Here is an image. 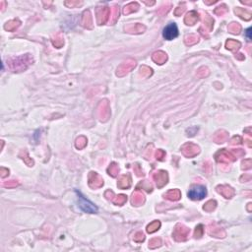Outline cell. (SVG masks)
I'll list each match as a JSON object with an SVG mask.
<instances>
[{
    "label": "cell",
    "mask_w": 252,
    "mask_h": 252,
    "mask_svg": "<svg viewBox=\"0 0 252 252\" xmlns=\"http://www.w3.org/2000/svg\"><path fill=\"white\" fill-rule=\"evenodd\" d=\"M187 195L191 200H202L207 195V189L203 185L192 186L189 189Z\"/></svg>",
    "instance_id": "cell-1"
},
{
    "label": "cell",
    "mask_w": 252,
    "mask_h": 252,
    "mask_svg": "<svg viewBox=\"0 0 252 252\" xmlns=\"http://www.w3.org/2000/svg\"><path fill=\"white\" fill-rule=\"evenodd\" d=\"M77 194H78L79 207L81 208L84 212H86V213H90V214L97 213V212H98V208H97V206H95L93 203L90 202L89 200L86 199L81 193L77 192Z\"/></svg>",
    "instance_id": "cell-2"
},
{
    "label": "cell",
    "mask_w": 252,
    "mask_h": 252,
    "mask_svg": "<svg viewBox=\"0 0 252 252\" xmlns=\"http://www.w3.org/2000/svg\"><path fill=\"white\" fill-rule=\"evenodd\" d=\"M163 36L165 39H168V41H171V39L177 38V36H178V28H177L176 24L171 23V24L165 27L164 29Z\"/></svg>",
    "instance_id": "cell-3"
},
{
    "label": "cell",
    "mask_w": 252,
    "mask_h": 252,
    "mask_svg": "<svg viewBox=\"0 0 252 252\" xmlns=\"http://www.w3.org/2000/svg\"><path fill=\"white\" fill-rule=\"evenodd\" d=\"M154 179L157 183V186L158 187H163L164 185H165L168 183V173L167 171H164V170H161V171H158L154 174Z\"/></svg>",
    "instance_id": "cell-4"
},
{
    "label": "cell",
    "mask_w": 252,
    "mask_h": 252,
    "mask_svg": "<svg viewBox=\"0 0 252 252\" xmlns=\"http://www.w3.org/2000/svg\"><path fill=\"white\" fill-rule=\"evenodd\" d=\"M89 184L93 188H99L104 184V180L97 173H91L89 175Z\"/></svg>",
    "instance_id": "cell-5"
},
{
    "label": "cell",
    "mask_w": 252,
    "mask_h": 252,
    "mask_svg": "<svg viewBox=\"0 0 252 252\" xmlns=\"http://www.w3.org/2000/svg\"><path fill=\"white\" fill-rule=\"evenodd\" d=\"M182 152L186 157H194L199 153V147L192 144V143H189V144H186L182 147Z\"/></svg>",
    "instance_id": "cell-6"
},
{
    "label": "cell",
    "mask_w": 252,
    "mask_h": 252,
    "mask_svg": "<svg viewBox=\"0 0 252 252\" xmlns=\"http://www.w3.org/2000/svg\"><path fill=\"white\" fill-rule=\"evenodd\" d=\"M188 233H189V230L187 227L178 225L175 227L173 236L176 240H184V239H186V236H188Z\"/></svg>",
    "instance_id": "cell-7"
},
{
    "label": "cell",
    "mask_w": 252,
    "mask_h": 252,
    "mask_svg": "<svg viewBox=\"0 0 252 252\" xmlns=\"http://www.w3.org/2000/svg\"><path fill=\"white\" fill-rule=\"evenodd\" d=\"M110 8L105 7V8H101L98 12V23L100 25L105 24V23L110 19Z\"/></svg>",
    "instance_id": "cell-8"
},
{
    "label": "cell",
    "mask_w": 252,
    "mask_h": 252,
    "mask_svg": "<svg viewBox=\"0 0 252 252\" xmlns=\"http://www.w3.org/2000/svg\"><path fill=\"white\" fill-rule=\"evenodd\" d=\"M134 66H135V61H133V60H128V61L124 62L123 64L117 69V73H116L117 76H123L124 74L128 73Z\"/></svg>",
    "instance_id": "cell-9"
},
{
    "label": "cell",
    "mask_w": 252,
    "mask_h": 252,
    "mask_svg": "<svg viewBox=\"0 0 252 252\" xmlns=\"http://www.w3.org/2000/svg\"><path fill=\"white\" fill-rule=\"evenodd\" d=\"M217 191L226 198H232L234 195V191L231 186L221 185L217 187Z\"/></svg>",
    "instance_id": "cell-10"
},
{
    "label": "cell",
    "mask_w": 252,
    "mask_h": 252,
    "mask_svg": "<svg viewBox=\"0 0 252 252\" xmlns=\"http://www.w3.org/2000/svg\"><path fill=\"white\" fill-rule=\"evenodd\" d=\"M199 20V15L196 11H190L184 18V22L186 25H194Z\"/></svg>",
    "instance_id": "cell-11"
},
{
    "label": "cell",
    "mask_w": 252,
    "mask_h": 252,
    "mask_svg": "<svg viewBox=\"0 0 252 252\" xmlns=\"http://www.w3.org/2000/svg\"><path fill=\"white\" fill-rule=\"evenodd\" d=\"M168 56L163 51H158V52H155L153 54V60L155 62H157L158 64H164V63L167 61Z\"/></svg>",
    "instance_id": "cell-12"
},
{
    "label": "cell",
    "mask_w": 252,
    "mask_h": 252,
    "mask_svg": "<svg viewBox=\"0 0 252 252\" xmlns=\"http://www.w3.org/2000/svg\"><path fill=\"white\" fill-rule=\"evenodd\" d=\"M164 197L169 200H171V201H177L181 197V194L178 189H173V190H169L167 194H164Z\"/></svg>",
    "instance_id": "cell-13"
},
{
    "label": "cell",
    "mask_w": 252,
    "mask_h": 252,
    "mask_svg": "<svg viewBox=\"0 0 252 252\" xmlns=\"http://www.w3.org/2000/svg\"><path fill=\"white\" fill-rule=\"evenodd\" d=\"M92 24H93V20H92V16L90 11H85L82 16V25L84 27L91 28Z\"/></svg>",
    "instance_id": "cell-14"
},
{
    "label": "cell",
    "mask_w": 252,
    "mask_h": 252,
    "mask_svg": "<svg viewBox=\"0 0 252 252\" xmlns=\"http://www.w3.org/2000/svg\"><path fill=\"white\" fill-rule=\"evenodd\" d=\"M236 14L238 15L240 18L243 19V20H246V21H248L251 19V12H249V11H247L246 9H243V8H236Z\"/></svg>",
    "instance_id": "cell-15"
},
{
    "label": "cell",
    "mask_w": 252,
    "mask_h": 252,
    "mask_svg": "<svg viewBox=\"0 0 252 252\" xmlns=\"http://www.w3.org/2000/svg\"><path fill=\"white\" fill-rule=\"evenodd\" d=\"M138 8H139V4L138 3H137V2H131V3L127 4L124 7L123 13L125 15L130 14V13H133V12H136V11L138 10Z\"/></svg>",
    "instance_id": "cell-16"
},
{
    "label": "cell",
    "mask_w": 252,
    "mask_h": 252,
    "mask_svg": "<svg viewBox=\"0 0 252 252\" xmlns=\"http://www.w3.org/2000/svg\"><path fill=\"white\" fill-rule=\"evenodd\" d=\"M130 181H131V179H130L129 175H122L119 178V181L117 183V185H118V187L122 188V189L128 188L130 186V183H131Z\"/></svg>",
    "instance_id": "cell-17"
},
{
    "label": "cell",
    "mask_w": 252,
    "mask_h": 252,
    "mask_svg": "<svg viewBox=\"0 0 252 252\" xmlns=\"http://www.w3.org/2000/svg\"><path fill=\"white\" fill-rule=\"evenodd\" d=\"M145 201V198H144V195H143L142 193L136 191L134 194H133V197H132V203L135 205V206H139L141 204H143Z\"/></svg>",
    "instance_id": "cell-18"
},
{
    "label": "cell",
    "mask_w": 252,
    "mask_h": 252,
    "mask_svg": "<svg viewBox=\"0 0 252 252\" xmlns=\"http://www.w3.org/2000/svg\"><path fill=\"white\" fill-rule=\"evenodd\" d=\"M240 45H241V43H240L239 42H237V41H234V39H228V41L227 42V43H226L227 48L231 49L232 51H236L240 47Z\"/></svg>",
    "instance_id": "cell-19"
},
{
    "label": "cell",
    "mask_w": 252,
    "mask_h": 252,
    "mask_svg": "<svg viewBox=\"0 0 252 252\" xmlns=\"http://www.w3.org/2000/svg\"><path fill=\"white\" fill-rule=\"evenodd\" d=\"M227 138V134L225 131H220V132L216 133L215 137H214V140L217 142V143H224Z\"/></svg>",
    "instance_id": "cell-20"
},
{
    "label": "cell",
    "mask_w": 252,
    "mask_h": 252,
    "mask_svg": "<svg viewBox=\"0 0 252 252\" xmlns=\"http://www.w3.org/2000/svg\"><path fill=\"white\" fill-rule=\"evenodd\" d=\"M126 30L128 31V33H141L145 30V27L142 26L140 24H136V25H131L129 26Z\"/></svg>",
    "instance_id": "cell-21"
},
{
    "label": "cell",
    "mask_w": 252,
    "mask_h": 252,
    "mask_svg": "<svg viewBox=\"0 0 252 252\" xmlns=\"http://www.w3.org/2000/svg\"><path fill=\"white\" fill-rule=\"evenodd\" d=\"M160 227H161V223H160L159 221H155V222L152 223V224H150L147 227V232L149 233H153L156 231H158L160 228Z\"/></svg>",
    "instance_id": "cell-22"
},
{
    "label": "cell",
    "mask_w": 252,
    "mask_h": 252,
    "mask_svg": "<svg viewBox=\"0 0 252 252\" xmlns=\"http://www.w3.org/2000/svg\"><path fill=\"white\" fill-rule=\"evenodd\" d=\"M19 26H20V22L18 20H12V21L8 22L7 24L5 25V29L8 30V31H14Z\"/></svg>",
    "instance_id": "cell-23"
},
{
    "label": "cell",
    "mask_w": 252,
    "mask_h": 252,
    "mask_svg": "<svg viewBox=\"0 0 252 252\" xmlns=\"http://www.w3.org/2000/svg\"><path fill=\"white\" fill-rule=\"evenodd\" d=\"M228 31L232 34H239V32L241 31V27L237 23H232V24L228 26Z\"/></svg>",
    "instance_id": "cell-24"
},
{
    "label": "cell",
    "mask_w": 252,
    "mask_h": 252,
    "mask_svg": "<svg viewBox=\"0 0 252 252\" xmlns=\"http://www.w3.org/2000/svg\"><path fill=\"white\" fill-rule=\"evenodd\" d=\"M204 25L209 31H211L212 28H213V25H214V20L212 19L209 15H205V17H204Z\"/></svg>",
    "instance_id": "cell-25"
},
{
    "label": "cell",
    "mask_w": 252,
    "mask_h": 252,
    "mask_svg": "<svg viewBox=\"0 0 252 252\" xmlns=\"http://www.w3.org/2000/svg\"><path fill=\"white\" fill-rule=\"evenodd\" d=\"M216 206H217V202L215 201V200H210V201H208L207 203H206V204L204 205L203 209H204L205 211L211 212V211L215 210Z\"/></svg>",
    "instance_id": "cell-26"
},
{
    "label": "cell",
    "mask_w": 252,
    "mask_h": 252,
    "mask_svg": "<svg viewBox=\"0 0 252 252\" xmlns=\"http://www.w3.org/2000/svg\"><path fill=\"white\" fill-rule=\"evenodd\" d=\"M118 17H119V10H118V8L116 6H114L110 10V18L111 19V22L114 23L117 20Z\"/></svg>",
    "instance_id": "cell-27"
},
{
    "label": "cell",
    "mask_w": 252,
    "mask_h": 252,
    "mask_svg": "<svg viewBox=\"0 0 252 252\" xmlns=\"http://www.w3.org/2000/svg\"><path fill=\"white\" fill-rule=\"evenodd\" d=\"M198 42V37L197 35H190L185 38V43L187 45H192Z\"/></svg>",
    "instance_id": "cell-28"
},
{
    "label": "cell",
    "mask_w": 252,
    "mask_h": 252,
    "mask_svg": "<svg viewBox=\"0 0 252 252\" xmlns=\"http://www.w3.org/2000/svg\"><path fill=\"white\" fill-rule=\"evenodd\" d=\"M107 171L110 173V174H111V176H116L117 173H119V168L116 164H112L110 168H108Z\"/></svg>",
    "instance_id": "cell-29"
},
{
    "label": "cell",
    "mask_w": 252,
    "mask_h": 252,
    "mask_svg": "<svg viewBox=\"0 0 252 252\" xmlns=\"http://www.w3.org/2000/svg\"><path fill=\"white\" fill-rule=\"evenodd\" d=\"M126 201V196L125 195H118L113 198L112 202L116 205H123Z\"/></svg>",
    "instance_id": "cell-30"
},
{
    "label": "cell",
    "mask_w": 252,
    "mask_h": 252,
    "mask_svg": "<svg viewBox=\"0 0 252 252\" xmlns=\"http://www.w3.org/2000/svg\"><path fill=\"white\" fill-rule=\"evenodd\" d=\"M86 144H87V139H86L85 137H80V138H78L76 141V147L78 149L84 148L86 146Z\"/></svg>",
    "instance_id": "cell-31"
},
{
    "label": "cell",
    "mask_w": 252,
    "mask_h": 252,
    "mask_svg": "<svg viewBox=\"0 0 252 252\" xmlns=\"http://www.w3.org/2000/svg\"><path fill=\"white\" fill-rule=\"evenodd\" d=\"M226 12H227V6H226V5H222V6L217 7L216 10H215V13L217 15H219V16L224 15Z\"/></svg>",
    "instance_id": "cell-32"
},
{
    "label": "cell",
    "mask_w": 252,
    "mask_h": 252,
    "mask_svg": "<svg viewBox=\"0 0 252 252\" xmlns=\"http://www.w3.org/2000/svg\"><path fill=\"white\" fill-rule=\"evenodd\" d=\"M203 232H204L203 226H202V225H199L198 227H196V230H195V236H196V237L202 236Z\"/></svg>",
    "instance_id": "cell-33"
},
{
    "label": "cell",
    "mask_w": 252,
    "mask_h": 252,
    "mask_svg": "<svg viewBox=\"0 0 252 252\" xmlns=\"http://www.w3.org/2000/svg\"><path fill=\"white\" fill-rule=\"evenodd\" d=\"M82 4V2L80 1H66L65 2V5L70 8H73V7H76V6H80V5Z\"/></svg>",
    "instance_id": "cell-34"
},
{
    "label": "cell",
    "mask_w": 252,
    "mask_h": 252,
    "mask_svg": "<svg viewBox=\"0 0 252 252\" xmlns=\"http://www.w3.org/2000/svg\"><path fill=\"white\" fill-rule=\"evenodd\" d=\"M184 10H185V5L183 4V6H178V7H177V8L175 9L174 14H175L176 16H180L183 12H184Z\"/></svg>",
    "instance_id": "cell-35"
},
{
    "label": "cell",
    "mask_w": 252,
    "mask_h": 252,
    "mask_svg": "<svg viewBox=\"0 0 252 252\" xmlns=\"http://www.w3.org/2000/svg\"><path fill=\"white\" fill-rule=\"evenodd\" d=\"M63 43H64V42H63V38L60 36H58V38H56L55 41H53V44L57 47H60L61 45L63 44Z\"/></svg>",
    "instance_id": "cell-36"
},
{
    "label": "cell",
    "mask_w": 252,
    "mask_h": 252,
    "mask_svg": "<svg viewBox=\"0 0 252 252\" xmlns=\"http://www.w3.org/2000/svg\"><path fill=\"white\" fill-rule=\"evenodd\" d=\"M144 238H145V236H144V234H143L142 232H138V233L136 234V236H134L135 241H137V242L143 241V240H144Z\"/></svg>",
    "instance_id": "cell-37"
},
{
    "label": "cell",
    "mask_w": 252,
    "mask_h": 252,
    "mask_svg": "<svg viewBox=\"0 0 252 252\" xmlns=\"http://www.w3.org/2000/svg\"><path fill=\"white\" fill-rule=\"evenodd\" d=\"M242 169H251V160H246L242 163Z\"/></svg>",
    "instance_id": "cell-38"
},
{
    "label": "cell",
    "mask_w": 252,
    "mask_h": 252,
    "mask_svg": "<svg viewBox=\"0 0 252 252\" xmlns=\"http://www.w3.org/2000/svg\"><path fill=\"white\" fill-rule=\"evenodd\" d=\"M164 156H165V154H164V151H162V150H158V152H157V154H156V157H157L158 160H163V159L164 158Z\"/></svg>",
    "instance_id": "cell-39"
},
{
    "label": "cell",
    "mask_w": 252,
    "mask_h": 252,
    "mask_svg": "<svg viewBox=\"0 0 252 252\" xmlns=\"http://www.w3.org/2000/svg\"><path fill=\"white\" fill-rule=\"evenodd\" d=\"M232 144L234 145V144H239L240 142H241V138H240L239 136H236V137H233V138L231 140Z\"/></svg>",
    "instance_id": "cell-40"
},
{
    "label": "cell",
    "mask_w": 252,
    "mask_h": 252,
    "mask_svg": "<svg viewBox=\"0 0 252 252\" xmlns=\"http://www.w3.org/2000/svg\"><path fill=\"white\" fill-rule=\"evenodd\" d=\"M16 185H18V182H16L15 180H11L9 183H4V186H8V187H12Z\"/></svg>",
    "instance_id": "cell-41"
},
{
    "label": "cell",
    "mask_w": 252,
    "mask_h": 252,
    "mask_svg": "<svg viewBox=\"0 0 252 252\" xmlns=\"http://www.w3.org/2000/svg\"><path fill=\"white\" fill-rule=\"evenodd\" d=\"M250 33H251V29L249 28V29H247V31H246V35H247L249 41H250V38H251V37H250Z\"/></svg>",
    "instance_id": "cell-42"
},
{
    "label": "cell",
    "mask_w": 252,
    "mask_h": 252,
    "mask_svg": "<svg viewBox=\"0 0 252 252\" xmlns=\"http://www.w3.org/2000/svg\"><path fill=\"white\" fill-rule=\"evenodd\" d=\"M145 3L147 5H153V4H155V2H147V1H145Z\"/></svg>",
    "instance_id": "cell-43"
}]
</instances>
